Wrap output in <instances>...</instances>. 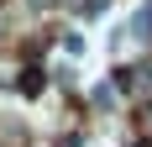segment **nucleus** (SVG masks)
I'll list each match as a JSON object with an SVG mask.
<instances>
[{
    "instance_id": "1",
    "label": "nucleus",
    "mask_w": 152,
    "mask_h": 147,
    "mask_svg": "<svg viewBox=\"0 0 152 147\" xmlns=\"http://www.w3.org/2000/svg\"><path fill=\"white\" fill-rule=\"evenodd\" d=\"M131 42H152V0L131 16Z\"/></svg>"
},
{
    "instance_id": "2",
    "label": "nucleus",
    "mask_w": 152,
    "mask_h": 147,
    "mask_svg": "<svg viewBox=\"0 0 152 147\" xmlns=\"http://www.w3.org/2000/svg\"><path fill=\"white\" fill-rule=\"evenodd\" d=\"M84 47H89V42H84V32H63V58H84Z\"/></svg>"
},
{
    "instance_id": "3",
    "label": "nucleus",
    "mask_w": 152,
    "mask_h": 147,
    "mask_svg": "<svg viewBox=\"0 0 152 147\" xmlns=\"http://www.w3.org/2000/svg\"><path fill=\"white\" fill-rule=\"evenodd\" d=\"M21 89H26V95H37V89H42V74L31 68V74H21Z\"/></svg>"
},
{
    "instance_id": "4",
    "label": "nucleus",
    "mask_w": 152,
    "mask_h": 147,
    "mask_svg": "<svg viewBox=\"0 0 152 147\" xmlns=\"http://www.w3.org/2000/svg\"><path fill=\"white\" fill-rule=\"evenodd\" d=\"M105 5H110V0H84V16H100Z\"/></svg>"
}]
</instances>
